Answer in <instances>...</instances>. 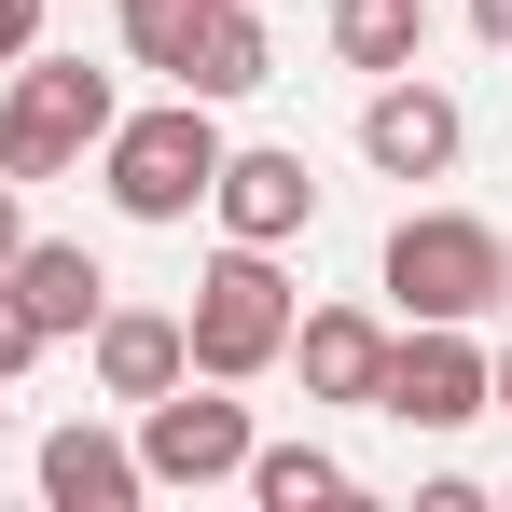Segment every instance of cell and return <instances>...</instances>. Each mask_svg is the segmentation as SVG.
I'll list each match as a JSON object with an SVG mask.
<instances>
[{
	"mask_svg": "<svg viewBox=\"0 0 512 512\" xmlns=\"http://www.w3.org/2000/svg\"><path fill=\"white\" fill-rule=\"evenodd\" d=\"M291 277H277V250H250V236H222V263L194 277V305H180V346H194V374H222V388H250V374H277L291 360Z\"/></svg>",
	"mask_w": 512,
	"mask_h": 512,
	"instance_id": "7a4b0ae2",
	"label": "cell"
},
{
	"mask_svg": "<svg viewBox=\"0 0 512 512\" xmlns=\"http://www.w3.org/2000/svg\"><path fill=\"white\" fill-rule=\"evenodd\" d=\"M111 28H125V70H180V28H194V0H111Z\"/></svg>",
	"mask_w": 512,
	"mask_h": 512,
	"instance_id": "2e32d148",
	"label": "cell"
},
{
	"mask_svg": "<svg viewBox=\"0 0 512 512\" xmlns=\"http://www.w3.org/2000/svg\"><path fill=\"white\" fill-rule=\"evenodd\" d=\"M28 360H42V319H28V305H14V291H0V388H14V374H28Z\"/></svg>",
	"mask_w": 512,
	"mask_h": 512,
	"instance_id": "e0dca14e",
	"label": "cell"
},
{
	"mask_svg": "<svg viewBox=\"0 0 512 512\" xmlns=\"http://www.w3.org/2000/svg\"><path fill=\"white\" fill-rule=\"evenodd\" d=\"M388 305L402 319H499L512 305V236L471 208H402L388 222Z\"/></svg>",
	"mask_w": 512,
	"mask_h": 512,
	"instance_id": "3957f363",
	"label": "cell"
},
{
	"mask_svg": "<svg viewBox=\"0 0 512 512\" xmlns=\"http://www.w3.org/2000/svg\"><path fill=\"white\" fill-rule=\"evenodd\" d=\"M291 360H305V402H374L388 333H374L360 305H305V319H291Z\"/></svg>",
	"mask_w": 512,
	"mask_h": 512,
	"instance_id": "4fadbf2b",
	"label": "cell"
},
{
	"mask_svg": "<svg viewBox=\"0 0 512 512\" xmlns=\"http://www.w3.org/2000/svg\"><path fill=\"white\" fill-rule=\"evenodd\" d=\"M139 471L153 485H236L250 471V402H222V374H180L139 402Z\"/></svg>",
	"mask_w": 512,
	"mask_h": 512,
	"instance_id": "5b68a950",
	"label": "cell"
},
{
	"mask_svg": "<svg viewBox=\"0 0 512 512\" xmlns=\"http://www.w3.org/2000/svg\"><path fill=\"white\" fill-rule=\"evenodd\" d=\"M0 457H14V416H0Z\"/></svg>",
	"mask_w": 512,
	"mask_h": 512,
	"instance_id": "7402d4cb",
	"label": "cell"
},
{
	"mask_svg": "<svg viewBox=\"0 0 512 512\" xmlns=\"http://www.w3.org/2000/svg\"><path fill=\"white\" fill-rule=\"evenodd\" d=\"M333 56L374 70V84L416 70V56H429V0H333Z\"/></svg>",
	"mask_w": 512,
	"mask_h": 512,
	"instance_id": "5bb4252c",
	"label": "cell"
},
{
	"mask_svg": "<svg viewBox=\"0 0 512 512\" xmlns=\"http://www.w3.org/2000/svg\"><path fill=\"white\" fill-rule=\"evenodd\" d=\"M457 153H471V111H457V84L388 70V84L360 97V167H374V180H443Z\"/></svg>",
	"mask_w": 512,
	"mask_h": 512,
	"instance_id": "52a82bcc",
	"label": "cell"
},
{
	"mask_svg": "<svg viewBox=\"0 0 512 512\" xmlns=\"http://www.w3.org/2000/svg\"><path fill=\"white\" fill-rule=\"evenodd\" d=\"M14 56H42V0H0V70Z\"/></svg>",
	"mask_w": 512,
	"mask_h": 512,
	"instance_id": "ac0fdd59",
	"label": "cell"
},
{
	"mask_svg": "<svg viewBox=\"0 0 512 512\" xmlns=\"http://www.w3.org/2000/svg\"><path fill=\"white\" fill-rule=\"evenodd\" d=\"M97 180H111V208H125V222L180 236V222L208 208V180H222V125H208V97H180V84H167V111H111Z\"/></svg>",
	"mask_w": 512,
	"mask_h": 512,
	"instance_id": "6da1fadb",
	"label": "cell"
},
{
	"mask_svg": "<svg viewBox=\"0 0 512 512\" xmlns=\"http://www.w3.org/2000/svg\"><path fill=\"white\" fill-rule=\"evenodd\" d=\"M180 97H263L277 84V42H263V0H194V28H180V70H167Z\"/></svg>",
	"mask_w": 512,
	"mask_h": 512,
	"instance_id": "9c48e42d",
	"label": "cell"
},
{
	"mask_svg": "<svg viewBox=\"0 0 512 512\" xmlns=\"http://www.w3.org/2000/svg\"><path fill=\"white\" fill-rule=\"evenodd\" d=\"M485 416H512V346H485Z\"/></svg>",
	"mask_w": 512,
	"mask_h": 512,
	"instance_id": "ffe728a7",
	"label": "cell"
},
{
	"mask_svg": "<svg viewBox=\"0 0 512 512\" xmlns=\"http://www.w3.org/2000/svg\"><path fill=\"white\" fill-rule=\"evenodd\" d=\"M42 499H56V512H139V499H153V471H139V443H125V429L70 416L56 443H42Z\"/></svg>",
	"mask_w": 512,
	"mask_h": 512,
	"instance_id": "7c38bea8",
	"label": "cell"
},
{
	"mask_svg": "<svg viewBox=\"0 0 512 512\" xmlns=\"http://www.w3.org/2000/svg\"><path fill=\"white\" fill-rule=\"evenodd\" d=\"M0 291L42 319V346H70V333H97V305H111V263H97L84 236H28V250L0 263Z\"/></svg>",
	"mask_w": 512,
	"mask_h": 512,
	"instance_id": "30bf717a",
	"label": "cell"
},
{
	"mask_svg": "<svg viewBox=\"0 0 512 512\" xmlns=\"http://www.w3.org/2000/svg\"><path fill=\"white\" fill-rule=\"evenodd\" d=\"M84 360H97V402H153V388H180V374H194V346H180L167 305H97Z\"/></svg>",
	"mask_w": 512,
	"mask_h": 512,
	"instance_id": "8fae6325",
	"label": "cell"
},
{
	"mask_svg": "<svg viewBox=\"0 0 512 512\" xmlns=\"http://www.w3.org/2000/svg\"><path fill=\"white\" fill-rule=\"evenodd\" d=\"M111 70H84V56H14L0 70V180H70L111 139Z\"/></svg>",
	"mask_w": 512,
	"mask_h": 512,
	"instance_id": "277c9868",
	"label": "cell"
},
{
	"mask_svg": "<svg viewBox=\"0 0 512 512\" xmlns=\"http://www.w3.org/2000/svg\"><path fill=\"white\" fill-rule=\"evenodd\" d=\"M263 512H333L346 499V457L333 443H250V471H236Z\"/></svg>",
	"mask_w": 512,
	"mask_h": 512,
	"instance_id": "9a60e30c",
	"label": "cell"
},
{
	"mask_svg": "<svg viewBox=\"0 0 512 512\" xmlns=\"http://www.w3.org/2000/svg\"><path fill=\"white\" fill-rule=\"evenodd\" d=\"M28 250V180H0V263Z\"/></svg>",
	"mask_w": 512,
	"mask_h": 512,
	"instance_id": "d6986e66",
	"label": "cell"
},
{
	"mask_svg": "<svg viewBox=\"0 0 512 512\" xmlns=\"http://www.w3.org/2000/svg\"><path fill=\"white\" fill-rule=\"evenodd\" d=\"M374 416H402V429H471L485 416V346H471V319H416V333L388 346Z\"/></svg>",
	"mask_w": 512,
	"mask_h": 512,
	"instance_id": "8992f818",
	"label": "cell"
},
{
	"mask_svg": "<svg viewBox=\"0 0 512 512\" xmlns=\"http://www.w3.org/2000/svg\"><path fill=\"white\" fill-rule=\"evenodd\" d=\"M208 222H222V236H250V250H291V236L319 222V180H305V153H222V180H208Z\"/></svg>",
	"mask_w": 512,
	"mask_h": 512,
	"instance_id": "ba28073f",
	"label": "cell"
},
{
	"mask_svg": "<svg viewBox=\"0 0 512 512\" xmlns=\"http://www.w3.org/2000/svg\"><path fill=\"white\" fill-rule=\"evenodd\" d=\"M471 28H485V42H499V56H512V0H471Z\"/></svg>",
	"mask_w": 512,
	"mask_h": 512,
	"instance_id": "44dd1931",
	"label": "cell"
}]
</instances>
